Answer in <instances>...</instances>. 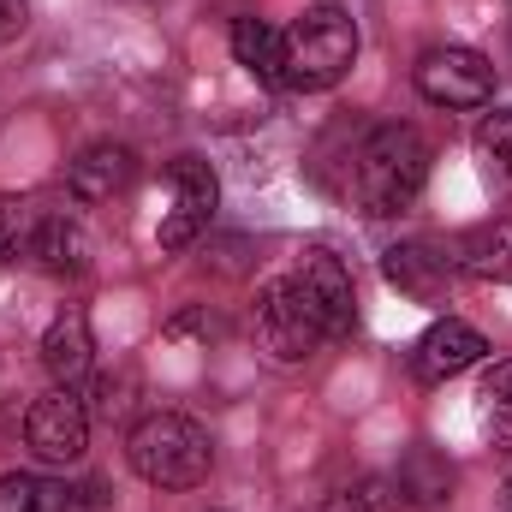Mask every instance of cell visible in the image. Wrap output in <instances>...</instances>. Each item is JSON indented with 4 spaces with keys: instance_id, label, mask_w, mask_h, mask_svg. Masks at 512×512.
<instances>
[{
    "instance_id": "cell-1",
    "label": "cell",
    "mask_w": 512,
    "mask_h": 512,
    "mask_svg": "<svg viewBox=\"0 0 512 512\" xmlns=\"http://www.w3.org/2000/svg\"><path fill=\"white\" fill-rule=\"evenodd\" d=\"M429 179V137L417 126H376L358 149V167H352V191L364 203V215H399L417 203Z\"/></svg>"
},
{
    "instance_id": "cell-2",
    "label": "cell",
    "mask_w": 512,
    "mask_h": 512,
    "mask_svg": "<svg viewBox=\"0 0 512 512\" xmlns=\"http://www.w3.org/2000/svg\"><path fill=\"white\" fill-rule=\"evenodd\" d=\"M126 459L155 489H197L215 465V447H209L203 423H191L179 411H155L126 435Z\"/></svg>"
},
{
    "instance_id": "cell-3",
    "label": "cell",
    "mask_w": 512,
    "mask_h": 512,
    "mask_svg": "<svg viewBox=\"0 0 512 512\" xmlns=\"http://www.w3.org/2000/svg\"><path fill=\"white\" fill-rule=\"evenodd\" d=\"M358 60V24L340 6H304L286 24V90H328Z\"/></svg>"
},
{
    "instance_id": "cell-4",
    "label": "cell",
    "mask_w": 512,
    "mask_h": 512,
    "mask_svg": "<svg viewBox=\"0 0 512 512\" xmlns=\"http://www.w3.org/2000/svg\"><path fill=\"white\" fill-rule=\"evenodd\" d=\"M322 340H334V334H328V316H322L316 298L298 286V274L268 280L262 298H256V346H262L274 364H304V358H316Z\"/></svg>"
},
{
    "instance_id": "cell-5",
    "label": "cell",
    "mask_w": 512,
    "mask_h": 512,
    "mask_svg": "<svg viewBox=\"0 0 512 512\" xmlns=\"http://www.w3.org/2000/svg\"><path fill=\"white\" fill-rule=\"evenodd\" d=\"M417 90L435 108H489L495 102V66L477 48H429L417 60Z\"/></svg>"
},
{
    "instance_id": "cell-6",
    "label": "cell",
    "mask_w": 512,
    "mask_h": 512,
    "mask_svg": "<svg viewBox=\"0 0 512 512\" xmlns=\"http://www.w3.org/2000/svg\"><path fill=\"white\" fill-rule=\"evenodd\" d=\"M24 441H30V453L48 459V465H78L84 447H90V411H84V399H78L72 387L42 393V399L24 411Z\"/></svg>"
},
{
    "instance_id": "cell-7",
    "label": "cell",
    "mask_w": 512,
    "mask_h": 512,
    "mask_svg": "<svg viewBox=\"0 0 512 512\" xmlns=\"http://www.w3.org/2000/svg\"><path fill=\"white\" fill-rule=\"evenodd\" d=\"M215 203H221L215 167L203 155H179L173 161V215L161 221V251H185L215 221Z\"/></svg>"
},
{
    "instance_id": "cell-8",
    "label": "cell",
    "mask_w": 512,
    "mask_h": 512,
    "mask_svg": "<svg viewBox=\"0 0 512 512\" xmlns=\"http://www.w3.org/2000/svg\"><path fill=\"white\" fill-rule=\"evenodd\" d=\"M483 358H489V340H483L471 322L441 316V322L411 346V376H417V382H453V376H465V370L483 364Z\"/></svg>"
},
{
    "instance_id": "cell-9",
    "label": "cell",
    "mask_w": 512,
    "mask_h": 512,
    "mask_svg": "<svg viewBox=\"0 0 512 512\" xmlns=\"http://www.w3.org/2000/svg\"><path fill=\"white\" fill-rule=\"evenodd\" d=\"M382 274L405 292V298H417V304H447V292H453V256L435 251V245H423V239H405V245H393L382 256Z\"/></svg>"
},
{
    "instance_id": "cell-10",
    "label": "cell",
    "mask_w": 512,
    "mask_h": 512,
    "mask_svg": "<svg viewBox=\"0 0 512 512\" xmlns=\"http://www.w3.org/2000/svg\"><path fill=\"white\" fill-rule=\"evenodd\" d=\"M298 274V286L316 298V310L328 316V334L340 340V334H352V322H358V292H352V274H346V262L334 251H304V262L292 268Z\"/></svg>"
},
{
    "instance_id": "cell-11",
    "label": "cell",
    "mask_w": 512,
    "mask_h": 512,
    "mask_svg": "<svg viewBox=\"0 0 512 512\" xmlns=\"http://www.w3.org/2000/svg\"><path fill=\"white\" fill-rule=\"evenodd\" d=\"M42 370L54 376V387H78L96 370V334L84 310H60L42 334Z\"/></svg>"
},
{
    "instance_id": "cell-12",
    "label": "cell",
    "mask_w": 512,
    "mask_h": 512,
    "mask_svg": "<svg viewBox=\"0 0 512 512\" xmlns=\"http://www.w3.org/2000/svg\"><path fill=\"white\" fill-rule=\"evenodd\" d=\"M453 268L471 274V280H489V286H507L512 280V215H495V221H477L453 239Z\"/></svg>"
},
{
    "instance_id": "cell-13",
    "label": "cell",
    "mask_w": 512,
    "mask_h": 512,
    "mask_svg": "<svg viewBox=\"0 0 512 512\" xmlns=\"http://www.w3.org/2000/svg\"><path fill=\"white\" fill-rule=\"evenodd\" d=\"M131 173H137V155H131L126 143H90V149L72 161L66 185H72L78 203H108V197H120L131 185Z\"/></svg>"
},
{
    "instance_id": "cell-14",
    "label": "cell",
    "mask_w": 512,
    "mask_h": 512,
    "mask_svg": "<svg viewBox=\"0 0 512 512\" xmlns=\"http://www.w3.org/2000/svg\"><path fill=\"white\" fill-rule=\"evenodd\" d=\"M233 54L251 78L286 90V30H274L262 18H233Z\"/></svg>"
},
{
    "instance_id": "cell-15",
    "label": "cell",
    "mask_w": 512,
    "mask_h": 512,
    "mask_svg": "<svg viewBox=\"0 0 512 512\" xmlns=\"http://www.w3.org/2000/svg\"><path fill=\"white\" fill-rule=\"evenodd\" d=\"M30 256H36L48 274H84V262H90V239H84L78 221H66V215H42L36 239H30Z\"/></svg>"
},
{
    "instance_id": "cell-16",
    "label": "cell",
    "mask_w": 512,
    "mask_h": 512,
    "mask_svg": "<svg viewBox=\"0 0 512 512\" xmlns=\"http://www.w3.org/2000/svg\"><path fill=\"white\" fill-rule=\"evenodd\" d=\"M477 173H483V185L495 191V197H512V114H483V126H477Z\"/></svg>"
},
{
    "instance_id": "cell-17",
    "label": "cell",
    "mask_w": 512,
    "mask_h": 512,
    "mask_svg": "<svg viewBox=\"0 0 512 512\" xmlns=\"http://www.w3.org/2000/svg\"><path fill=\"white\" fill-rule=\"evenodd\" d=\"M393 489H399L405 501H417V507H441V501L453 495V465H447L441 453L417 447V453H405V465H399Z\"/></svg>"
},
{
    "instance_id": "cell-18",
    "label": "cell",
    "mask_w": 512,
    "mask_h": 512,
    "mask_svg": "<svg viewBox=\"0 0 512 512\" xmlns=\"http://www.w3.org/2000/svg\"><path fill=\"white\" fill-rule=\"evenodd\" d=\"M0 512H66V483L36 477V471H6L0 477Z\"/></svg>"
},
{
    "instance_id": "cell-19",
    "label": "cell",
    "mask_w": 512,
    "mask_h": 512,
    "mask_svg": "<svg viewBox=\"0 0 512 512\" xmlns=\"http://www.w3.org/2000/svg\"><path fill=\"white\" fill-rule=\"evenodd\" d=\"M477 423H483L489 441L512 447V358L495 364V370L483 376V387H477Z\"/></svg>"
},
{
    "instance_id": "cell-20",
    "label": "cell",
    "mask_w": 512,
    "mask_h": 512,
    "mask_svg": "<svg viewBox=\"0 0 512 512\" xmlns=\"http://www.w3.org/2000/svg\"><path fill=\"white\" fill-rule=\"evenodd\" d=\"M36 227H42V209H36L30 197H0V256H6V262L30 256Z\"/></svg>"
},
{
    "instance_id": "cell-21",
    "label": "cell",
    "mask_w": 512,
    "mask_h": 512,
    "mask_svg": "<svg viewBox=\"0 0 512 512\" xmlns=\"http://www.w3.org/2000/svg\"><path fill=\"white\" fill-rule=\"evenodd\" d=\"M322 512H399V489L387 477H358V483L334 489Z\"/></svg>"
},
{
    "instance_id": "cell-22",
    "label": "cell",
    "mask_w": 512,
    "mask_h": 512,
    "mask_svg": "<svg viewBox=\"0 0 512 512\" xmlns=\"http://www.w3.org/2000/svg\"><path fill=\"white\" fill-rule=\"evenodd\" d=\"M24 12H30V6H24V0H0V42H6V36H18V30H24Z\"/></svg>"
},
{
    "instance_id": "cell-23",
    "label": "cell",
    "mask_w": 512,
    "mask_h": 512,
    "mask_svg": "<svg viewBox=\"0 0 512 512\" xmlns=\"http://www.w3.org/2000/svg\"><path fill=\"white\" fill-rule=\"evenodd\" d=\"M501 512H512V477H507V489H501Z\"/></svg>"
},
{
    "instance_id": "cell-24",
    "label": "cell",
    "mask_w": 512,
    "mask_h": 512,
    "mask_svg": "<svg viewBox=\"0 0 512 512\" xmlns=\"http://www.w3.org/2000/svg\"><path fill=\"white\" fill-rule=\"evenodd\" d=\"M6 393H12V387H6V370H0V405H6Z\"/></svg>"
}]
</instances>
